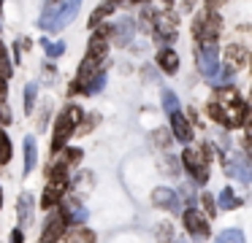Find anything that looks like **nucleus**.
I'll return each instance as SVG.
<instances>
[{
	"label": "nucleus",
	"instance_id": "obj_1",
	"mask_svg": "<svg viewBox=\"0 0 252 243\" xmlns=\"http://www.w3.org/2000/svg\"><path fill=\"white\" fill-rule=\"evenodd\" d=\"M206 113L228 130H236L250 122V108L239 97V92H233V89H220L214 95V100L206 106Z\"/></svg>",
	"mask_w": 252,
	"mask_h": 243
},
{
	"label": "nucleus",
	"instance_id": "obj_2",
	"mask_svg": "<svg viewBox=\"0 0 252 243\" xmlns=\"http://www.w3.org/2000/svg\"><path fill=\"white\" fill-rule=\"evenodd\" d=\"M182 165L190 170V176L195 178V184H206L209 173H212V146L209 143H198V146H187L185 154L179 157Z\"/></svg>",
	"mask_w": 252,
	"mask_h": 243
},
{
	"label": "nucleus",
	"instance_id": "obj_3",
	"mask_svg": "<svg viewBox=\"0 0 252 243\" xmlns=\"http://www.w3.org/2000/svg\"><path fill=\"white\" fill-rule=\"evenodd\" d=\"M82 108L76 106V103H71V106H65L60 111V116H57L55 122V135H52V154H57L60 149H65L68 138L73 135V130L79 127V122H82Z\"/></svg>",
	"mask_w": 252,
	"mask_h": 243
},
{
	"label": "nucleus",
	"instance_id": "obj_4",
	"mask_svg": "<svg viewBox=\"0 0 252 243\" xmlns=\"http://www.w3.org/2000/svg\"><path fill=\"white\" fill-rule=\"evenodd\" d=\"M65 189H68V173L63 165L55 162V165L49 167V178H46V189H44V197H41V205H44V208H55L63 200Z\"/></svg>",
	"mask_w": 252,
	"mask_h": 243
},
{
	"label": "nucleus",
	"instance_id": "obj_5",
	"mask_svg": "<svg viewBox=\"0 0 252 243\" xmlns=\"http://www.w3.org/2000/svg\"><path fill=\"white\" fill-rule=\"evenodd\" d=\"M220 32H222V19H220L217 11L203 8L201 14L195 16V22H192V35L201 43H214V38H217Z\"/></svg>",
	"mask_w": 252,
	"mask_h": 243
},
{
	"label": "nucleus",
	"instance_id": "obj_6",
	"mask_svg": "<svg viewBox=\"0 0 252 243\" xmlns=\"http://www.w3.org/2000/svg\"><path fill=\"white\" fill-rule=\"evenodd\" d=\"M152 30H155V38H158L160 43L176 41V35H179V16H176L171 8L160 11V14H155V19H152Z\"/></svg>",
	"mask_w": 252,
	"mask_h": 243
},
{
	"label": "nucleus",
	"instance_id": "obj_7",
	"mask_svg": "<svg viewBox=\"0 0 252 243\" xmlns=\"http://www.w3.org/2000/svg\"><path fill=\"white\" fill-rule=\"evenodd\" d=\"M195 59H198V70H201V76L206 81H212L220 73V57H217V46L214 43H201L195 52Z\"/></svg>",
	"mask_w": 252,
	"mask_h": 243
},
{
	"label": "nucleus",
	"instance_id": "obj_8",
	"mask_svg": "<svg viewBox=\"0 0 252 243\" xmlns=\"http://www.w3.org/2000/svg\"><path fill=\"white\" fill-rule=\"evenodd\" d=\"M65 227H68V221H65V216H63V211L60 208L52 211V214L46 216V221H44V230H41V235H38V243H57L63 235H65Z\"/></svg>",
	"mask_w": 252,
	"mask_h": 243
},
{
	"label": "nucleus",
	"instance_id": "obj_9",
	"mask_svg": "<svg viewBox=\"0 0 252 243\" xmlns=\"http://www.w3.org/2000/svg\"><path fill=\"white\" fill-rule=\"evenodd\" d=\"M182 221H185V230L190 232L195 241H206L209 238V219L203 214H198L195 208H187L182 214Z\"/></svg>",
	"mask_w": 252,
	"mask_h": 243
},
{
	"label": "nucleus",
	"instance_id": "obj_10",
	"mask_svg": "<svg viewBox=\"0 0 252 243\" xmlns=\"http://www.w3.org/2000/svg\"><path fill=\"white\" fill-rule=\"evenodd\" d=\"M168 116H171V133H174V140L190 146V140H192V127H190V122H187V116L179 111V108H176V111H171Z\"/></svg>",
	"mask_w": 252,
	"mask_h": 243
},
{
	"label": "nucleus",
	"instance_id": "obj_11",
	"mask_svg": "<svg viewBox=\"0 0 252 243\" xmlns=\"http://www.w3.org/2000/svg\"><path fill=\"white\" fill-rule=\"evenodd\" d=\"M111 41L117 43V46H127V43L133 41V35H136V25H133L130 16H122V19H117L114 25H111Z\"/></svg>",
	"mask_w": 252,
	"mask_h": 243
},
{
	"label": "nucleus",
	"instance_id": "obj_12",
	"mask_svg": "<svg viewBox=\"0 0 252 243\" xmlns=\"http://www.w3.org/2000/svg\"><path fill=\"white\" fill-rule=\"evenodd\" d=\"M63 203V216H65L68 224H84V219H87V208H84L82 203H79V197H68V200H60Z\"/></svg>",
	"mask_w": 252,
	"mask_h": 243
},
{
	"label": "nucleus",
	"instance_id": "obj_13",
	"mask_svg": "<svg viewBox=\"0 0 252 243\" xmlns=\"http://www.w3.org/2000/svg\"><path fill=\"white\" fill-rule=\"evenodd\" d=\"M79 8H82V0H65V3L60 5V11H57V16H55V25H52V30H63V27H68L73 19H76Z\"/></svg>",
	"mask_w": 252,
	"mask_h": 243
},
{
	"label": "nucleus",
	"instance_id": "obj_14",
	"mask_svg": "<svg viewBox=\"0 0 252 243\" xmlns=\"http://www.w3.org/2000/svg\"><path fill=\"white\" fill-rule=\"evenodd\" d=\"M152 203L158 205V208H165V211H179V197H176V192L174 189H168V187H158L152 192Z\"/></svg>",
	"mask_w": 252,
	"mask_h": 243
},
{
	"label": "nucleus",
	"instance_id": "obj_15",
	"mask_svg": "<svg viewBox=\"0 0 252 243\" xmlns=\"http://www.w3.org/2000/svg\"><path fill=\"white\" fill-rule=\"evenodd\" d=\"M225 173H228V176H236L239 181H250V160H247V154L244 157H230L228 154V160H225Z\"/></svg>",
	"mask_w": 252,
	"mask_h": 243
},
{
	"label": "nucleus",
	"instance_id": "obj_16",
	"mask_svg": "<svg viewBox=\"0 0 252 243\" xmlns=\"http://www.w3.org/2000/svg\"><path fill=\"white\" fill-rule=\"evenodd\" d=\"M225 59H228V68H244L247 65V46H241V43H228V49H225Z\"/></svg>",
	"mask_w": 252,
	"mask_h": 243
},
{
	"label": "nucleus",
	"instance_id": "obj_17",
	"mask_svg": "<svg viewBox=\"0 0 252 243\" xmlns=\"http://www.w3.org/2000/svg\"><path fill=\"white\" fill-rule=\"evenodd\" d=\"M158 65H160V68H163L168 76H174L176 70H179V54H176L174 49H168V46L160 49V52H158Z\"/></svg>",
	"mask_w": 252,
	"mask_h": 243
},
{
	"label": "nucleus",
	"instance_id": "obj_18",
	"mask_svg": "<svg viewBox=\"0 0 252 243\" xmlns=\"http://www.w3.org/2000/svg\"><path fill=\"white\" fill-rule=\"evenodd\" d=\"M106 35H100V32H95L93 38H90V46H87V57H95V59H100L103 62L106 59Z\"/></svg>",
	"mask_w": 252,
	"mask_h": 243
},
{
	"label": "nucleus",
	"instance_id": "obj_19",
	"mask_svg": "<svg viewBox=\"0 0 252 243\" xmlns=\"http://www.w3.org/2000/svg\"><path fill=\"white\" fill-rule=\"evenodd\" d=\"M55 157H57V165H63L68 170L71 165H79V160H82V149H76V146H71V149H60Z\"/></svg>",
	"mask_w": 252,
	"mask_h": 243
},
{
	"label": "nucleus",
	"instance_id": "obj_20",
	"mask_svg": "<svg viewBox=\"0 0 252 243\" xmlns=\"http://www.w3.org/2000/svg\"><path fill=\"white\" fill-rule=\"evenodd\" d=\"M65 243H95V232L87 230L84 224H76L71 232H68Z\"/></svg>",
	"mask_w": 252,
	"mask_h": 243
},
{
	"label": "nucleus",
	"instance_id": "obj_21",
	"mask_svg": "<svg viewBox=\"0 0 252 243\" xmlns=\"http://www.w3.org/2000/svg\"><path fill=\"white\" fill-rule=\"evenodd\" d=\"M35 160H38V149H35V138H25V176L33 173Z\"/></svg>",
	"mask_w": 252,
	"mask_h": 243
},
{
	"label": "nucleus",
	"instance_id": "obj_22",
	"mask_svg": "<svg viewBox=\"0 0 252 243\" xmlns=\"http://www.w3.org/2000/svg\"><path fill=\"white\" fill-rule=\"evenodd\" d=\"M33 194H28V192H25L22 194V197H19V224H28V221H30V214H33Z\"/></svg>",
	"mask_w": 252,
	"mask_h": 243
},
{
	"label": "nucleus",
	"instance_id": "obj_23",
	"mask_svg": "<svg viewBox=\"0 0 252 243\" xmlns=\"http://www.w3.org/2000/svg\"><path fill=\"white\" fill-rule=\"evenodd\" d=\"M57 11H60V3H55V0H52V3L46 5L44 16H41V27H44V30H52V25H55V16H57Z\"/></svg>",
	"mask_w": 252,
	"mask_h": 243
},
{
	"label": "nucleus",
	"instance_id": "obj_24",
	"mask_svg": "<svg viewBox=\"0 0 252 243\" xmlns=\"http://www.w3.org/2000/svg\"><path fill=\"white\" fill-rule=\"evenodd\" d=\"M214 203H220L217 208H236V205H239V197H236L233 189H222V192H220V200H214Z\"/></svg>",
	"mask_w": 252,
	"mask_h": 243
},
{
	"label": "nucleus",
	"instance_id": "obj_25",
	"mask_svg": "<svg viewBox=\"0 0 252 243\" xmlns=\"http://www.w3.org/2000/svg\"><path fill=\"white\" fill-rule=\"evenodd\" d=\"M214 243H244V232L241 230H225L214 238Z\"/></svg>",
	"mask_w": 252,
	"mask_h": 243
},
{
	"label": "nucleus",
	"instance_id": "obj_26",
	"mask_svg": "<svg viewBox=\"0 0 252 243\" xmlns=\"http://www.w3.org/2000/svg\"><path fill=\"white\" fill-rule=\"evenodd\" d=\"M11 160V140H8L6 130L0 127V165H6Z\"/></svg>",
	"mask_w": 252,
	"mask_h": 243
},
{
	"label": "nucleus",
	"instance_id": "obj_27",
	"mask_svg": "<svg viewBox=\"0 0 252 243\" xmlns=\"http://www.w3.org/2000/svg\"><path fill=\"white\" fill-rule=\"evenodd\" d=\"M0 76H3V79L11 76V57H8V49L3 41H0Z\"/></svg>",
	"mask_w": 252,
	"mask_h": 243
},
{
	"label": "nucleus",
	"instance_id": "obj_28",
	"mask_svg": "<svg viewBox=\"0 0 252 243\" xmlns=\"http://www.w3.org/2000/svg\"><path fill=\"white\" fill-rule=\"evenodd\" d=\"M111 11H114V5H111V3H103V5H98V8L93 11V16H90V27L95 30V27H98V22L103 19V16H109Z\"/></svg>",
	"mask_w": 252,
	"mask_h": 243
},
{
	"label": "nucleus",
	"instance_id": "obj_29",
	"mask_svg": "<svg viewBox=\"0 0 252 243\" xmlns=\"http://www.w3.org/2000/svg\"><path fill=\"white\" fill-rule=\"evenodd\" d=\"M233 81H236V70H233V68H225L222 76H214V79H212V84L228 86V84H233Z\"/></svg>",
	"mask_w": 252,
	"mask_h": 243
},
{
	"label": "nucleus",
	"instance_id": "obj_30",
	"mask_svg": "<svg viewBox=\"0 0 252 243\" xmlns=\"http://www.w3.org/2000/svg\"><path fill=\"white\" fill-rule=\"evenodd\" d=\"M33 106H35V84H28L25 86V113H33Z\"/></svg>",
	"mask_w": 252,
	"mask_h": 243
},
{
	"label": "nucleus",
	"instance_id": "obj_31",
	"mask_svg": "<svg viewBox=\"0 0 252 243\" xmlns=\"http://www.w3.org/2000/svg\"><path fill=\"white\" fill-rule=\"evenodd\" d=\"M163 108H165L168 113L179 108V100H176V92H171V89H165V92H163Z\"/></svg>",
	"mask_w": 252,
	"mask_h": 243
},
{
	"label": "nucleus",
	"instance_id": "obj_32",
	"mask_svg": "<svg viewBox=\"0 0 252 243\" xmlns=\"http://www.w3.org/2000/svg\"><path fill=\"white\" fill-rule=\"evenodd\" d=\"M44 49H46V54H49V57H60V54L65 52V43H63V41H57V43L44 41Z\"/></svg>",
	"mask_w": 252,
	"mask_h": 243
},
{
	"label": "nucleus",
	"instance_id": "obj_33",
	"mask_svg": "<svg viewBox=\"0 0 252 243\" xmlns=\"http://www.w3.org/2000/svg\"><path fill=\"white\" fill-rule=\"evenodd\" d=\"M201 203H203V211H206V216L212 219V216L217 214V203H214V197L206 192V194H201Z\"/></svg>",
	"mask_w": 252,
	"mask_h": 243
},
{
	"label": "nucleus",
	"instance_id": "obj_34",
	"mask_svg": "<svg viewBox=\"0 0 252 243\" xmlns=\"http://www.w3.org/2000/svg\"><path fill=\"white\" fill-rule=\"evenodd\" d=\"M152 138H155V143H158V146H165V149H168V146H171V140H174V138H171V133H168V130H155V135H152Z\"/></svg>",
	"mask_w": 252,
	"mask_h": 243
},
{
	"label": "nucleus",
	"instance_id": "obj_35",
	"mask_svg": "<svg viewBox=\"0 0 252 243\" xmlns=\"http://www.w3.org/2000/svg\"><path fill=\"white\" fill-rule=\"evenodd\" d=\"M152 19H155V14L149 8H144L141 11V30L144 32H152Z\"/></svg>",
	"mask_w": 252,
	"mask_h": 243
},
{
	"label": "nucleus",
	"instance_id": "obj_36",
	"mask_svg": "<svg viewBox=\"0 0 252 243\" xmlns=\"http://www.w3.org/2000/svg\"><path fill=\"white\" fill-rule=\"evenodd\" d=\"M11 111H8V106H6V100H0V124H8L11 122Z\"/></svg>",
	"mask_w": 252,
	"mask_h": 243
},
{
	"label": "nucleus",
	"instance_id": "obj_37",
	"mask_svg": "<svg viewBox=\"0 0 252 243\" xmlns=\"http://www.w3.org/2000/svg\"><path fill=\"white\" fill-rule=\"evenodd\" d=\"M95 122H98V113H90V116H87V122H84L82 127H79V133H90V130L95 127Z\"/></svg>",
	"mask_w": 252,
	"mask_h": 243
},
{
	"label": "nucleus",
	"instance_id": "obj_38",
	"mask_svg": "<svg viewBox=\"0 0 252 243\" xmlns=\"http://www.w3.org/2000/svg\"><path fill=\"white\" fill-rule=\"evenodd\" d=\"M44 81H46V84H55V68H52V65H46V68H44Z\"/></svg>",
	"mask_w": 252,
	"mask_h": 243
},
{
	"label": "nucleus",
	"instance_id": "obj_39",
	"mask_svg": "<svg viewBox=\"0 0 252 243\" xmlns=\"http://www.w3.org/2000/svg\"><path fill=\"white\" fill-rule=\"evenodd\" d=\"M176 157H165V162H163V167H165V170H168V173H176Z\"/></svg>",
	"mask_w": 252,
	"mask_h": 243
},
{
	"label": "nucleus",
	"instance_id": "obj_40",
	"mask_svg": "<svg viewBox=\"0 0 252 243\" xmlns=\"http://www.w3.org/2000/svg\"><path fill=\"white\" fill-rule=\"evenodd\" d=\"M228 0H206V11H217L220 5H225Z\"/></svg>",
	"mask_w": 252,
	"mask_h": 243
},
{
	"label": "nucleus",
	"instance_id": "obj_41",
	"mask_svg": "<svg viewBox=\"0 0 252 243\" xmlns=\"http://www.w3.org/2000/svg\"><path fill=\"white\" fill-rule=\"evenodd\" d=\"M6 95H8V89H6V79L0 76V100H6Z\"/></svg>",
	"mask_w": 252,
	"mask_h": 243
},
{
	"label": "nucleus",
	"instance_id": "obj_42",
	"mask_svg": "<svg viewBox=\"0 0 252 243\" xmlns=\"http://www.w3.org/2000/svg\"><path fill=\"white\" fill-rule=\"evenodd\" d=\"M22 238H25L22 230H14V232H11V243H22Z\"/></svg>",
	"mask_w": 252,
	"mask_h": 243
},
{
	"label": "nucleus",
	"instance_id": "obj_43",
	"mask_svg": "<svg viewBox=\"0 0 252 243\" xmlns=\"http://www.w3.org/2000/svg\"><path fill=\"white\" fill-rule=\"evenodd\" d=\"M192 5H195V0H185V8H187V11H190Z\"/></svg>",
	"mask_w": 252,
	"mask_h": 243
},
{
	"label": "nucleus",
	"instance_id": "obj_44",
	"mask_svg": "<svg viewBox=\"0 0 252 243\" xmlns=\"http://www.w3.org/2000/svg\"><path fill=\"white\" fill-rule=\"evenodd\" d=\"M130 3H136V5H144V3H147V0H130Z\"/></svg>",
	"mask_w": 252,
	"mask_h": 243
},
{
	"label": "nucleus",
	"instance_id": "obj_45",
	"mask_svg": "<svg viewBox=\"0 0 252 243\" xmlns=\"http://www.w3.org/2000/svg\"><path fill=\"white\" fill-rule=\"evenodd\" d=\"M163 3H165V8H171V3H174V0H163Z\"/></svg>",
	"mask_w": 252,
	"mask_h": 243
},
{
	"label": "nucleus",
	"instance_id": "obj_46",
	"mask_svg": "<svg viewBox=\"0 0 252 243\" xmlns=\"http://www.w3.org/2000/svg\"><path fill=\"white\" fill-rule=\"evenodd\" d=\"M0 205H3V189H0Z\"/></svg>",
	"mask_w": 252,
	"mask_h": 243
},
{
	"label": "nucleus",
	"instance_id": "obj_47",
	"mask_svg": "<svg viewBox=\"0 0 252 243\" xmlns=\"http://www.w3.org/2000/svg\"><path fill=\"white\" fill-rule=\"evenodd\" d=\"M109 3H111V5H117V3H120V0H109Z\"/></svg>",
	"mask_w": 252,
	"mask_h": 243
},
{
	"label": "nucleus",
	"instance_id": "obj_48",
	"mask_svg": "<svg viewBox=\"0 0 252 243\" xmlns=\"http://www.w3.org/2000/svg\"><path fill=\"white\" fill-rule=\"evenodd\" d=\"M0 3H3V0H0Z\"/></svg>",
	"mask_w": 252,
	"mask_h": 243
}]
</instances>
